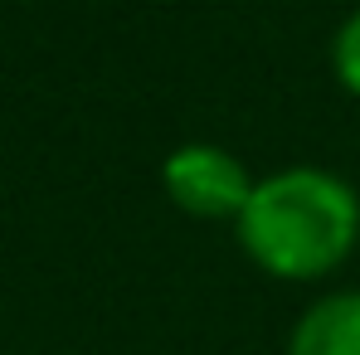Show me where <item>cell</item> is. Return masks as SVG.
Returning a JSON list of instances; mask_svg holds the SVG:
<instances>
[{"mask_svg": "<svg viewBox=\"0 0 360 355\" xmlns=\"http://www.w3.org/2000/svg\"><path fill=\"white\" fill-rule=\"evenodd\" d=\"M239 248L278 283H316L360 243V195L321 166H288L253 185L234 219Z\"/></svg>", "mask_w": 360, "mask_h": 355, "instance_id": "obj_1", "label": "cell"}, {"mask_svg": "<svg viewBox=\"0 0 360 355\" xmlns=\"http://www.w3.org/2000/svg\"><path fill=\"white\" fill-rule=\"evenodd\" d=\"M161 185H166L171 205L195 219H239L258 180L248 176V166L234 151H224L214 141H185L166 156Z\"/></svg>", "mask_w": 360, "mask_h": 355, "instance_id": "obj_2", "label": "cell"}, {"mask_svg": "<svg viewBox=\"0 0 360 355\" xmlns=\"http://www.w3.org/2000/svg\"><path fill=\"white\" fill-rule=\"evenodd\" d=\"M288 355H360V288L316 297L292 321Z\"/></svg>", "mask_w": 360, "mask_h": 355, "instance_id": "obj_3", "label": "cell"}, {"mask_svg": "<svg viewBox=\"0 0 360 355\" xmlns=\"http://www.w3.org/2000/svg\"><path fill=\"white\" fill-rule=\"evenodd\" d=\"M331 73L351 98H360V10L341 20V30L331 39Z\"/></svg>", "mask_w": 360, "mask_h": 355, "instance_id": "obj_4", "label": "cell"}]
</instances>
